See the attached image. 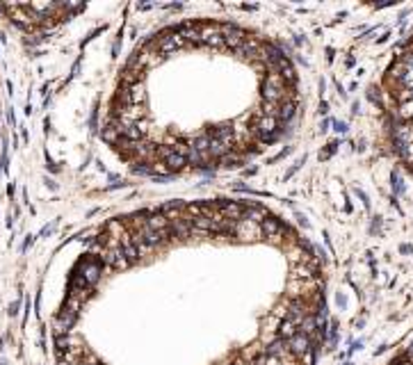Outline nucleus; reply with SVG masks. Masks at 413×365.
Listing matches in <instances>:
<instances>
[{"label":"nucleus","mask_w":413,"mask_h":365,"mask_svg":"<svg viewBox=\"0 0 413 365\" xmlns=\"http://www.w3.org/2000/svg\"><path fill=\"white\" fill-rule=\"evenodd\" d=\"M297 112L288 55L256 30L194 18L128 55L103 112V139L148 176L235 169L274 146Z\"/></svg>","instance_id":"f257e3e1"}]
</instances>
